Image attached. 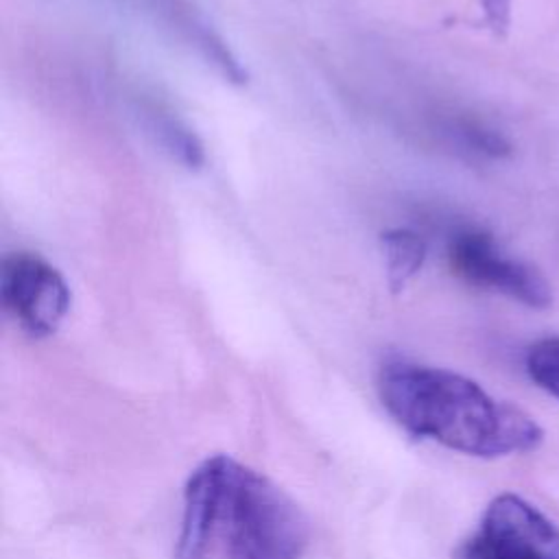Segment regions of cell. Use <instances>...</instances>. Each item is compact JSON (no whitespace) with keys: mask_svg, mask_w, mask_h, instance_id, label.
Listing matches in <instances>:
<instances>
[{"mask_svg":"<svg viewBox=\"0 0 559 559\" xmlns=\"http://www.w3.org/2000/svg\"><path fill=\"white\" fill-rule=\"evenodd\" d=\"M382 251L386 262V280L395 293L417 275L426 260V242L411 229H391L382 234Z\"/></svg>","mask_w":559,"mask_h":559,"instance_id":"obj_6","label":"cell"},{"mask_svg":"<svg viewBox=\"0 0 559 559\" xmlns=\"http://www.w3.org/2000/svg\"><path fill=\"white\" fill-rule=\"evenodd\" d=\"M452 559H559V528L524 498L500 493Z\"/></svg>","mask_w":559,"mask_h":559,"instance_id":"obj_3","label":"cell"},{"mask_svg":"<svg viewBox=\"0 0 559 559\" xmlns=\"http://www.w3.org/2000/svg\"><path fill=\"white\" fill-rule=\"evenodd\" d=\"M378 391L386 413L406 432L469 456L528 452L544 437L528 413L448 369L389 362L380 371Z\"/></svg>","mask_w":559,"mask_h":559,"instance_id":"obj_2","label":"cell"},{"mask_svg":"<svg viewBox=\"0 0 559 559\" xmlns=\"http://www.w3.org/2000/svg\"><path fill=\"white\" fill-rule=\"evenodd\" d=\"M448 258L452 269L469 284L500 293L528 308H548L552 288L548 280L526 260L504 251L483 229L465 227L450 236Z\"/></svg>","mask_w":559,"mask_h":559,"instance_id":"obj_4","label":"cell"},{"mask_svg":"<svg viewBox=\"0 0 559 559\" xmlns=\"http://www.w3.org/2000/svg\"><path fill=\"white\" fill-rule=\"evenodd\" d=\"M306 546L304 513L266 476L227 454L190 474L175 559H301Z\"/></svg>","mask_w":559,"mask_h":559,"instance_id":"obj_1","label":"cell"},{"mask_svg":"<svg viewBox=\"0 0 559 559\" xmlns=\"http://www.w3.org/2000/svg\"><path fill=\"white\" fill-rule=\"evenodd\" d=\"M0 299L24 332L48 336L68 314L70 288L55 266L22 251L2 262Z\"/></svg>","mask_w":559,"mask_h":559,"instance_id":"obj_5","label":"cell"},{"mask_svg":"<svg viewBox=\"0 0 559 559\" xmlns=\"http://www.w3.org/2000/svg\"><path fill=\"white\" fill-rule=\"evenodd\" d=\"M487 26L493 31V35L502 37L509 31L511 24V0H478Z\"/></svg>","mask_w":559,"mask_h":559,"instance_id":"obj_8","label":"cell"},{"mask_svg":"<svg viewBox=\"0 0 559 559\" xmlns=\"http://www.w3.org/2000/svg\"><path fill=\"white\" fill-rule=\"evenodd\" d=\"M524 365L537 386L559 397V336L533 343L524 356Z\"/></svg>","mask_w":559,"mask_h":559,"instance_id":"obj_7","label":"cell"}]
</instances>
